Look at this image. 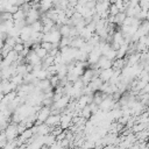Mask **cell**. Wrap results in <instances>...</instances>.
Masks as SVG:
<instances>
[{
    "instance_id": "obj_1",
    "label": "cell",
    "mask_w": 149,
    "mask_h": 149,
    "mask_svg": "<svg viewBox=\"0 0 149 149\" xmlns=\"http://www.w3.org/2000/svg\"><path fill=\"white\" fill-rule=\"evenodd\" d=\"M37 21H40V9H37L36 7H30L26 13V22L30 26Z\"/></svg>"
},
{
    "instance_id": "obj_2",
    "label": "cell",
    "mask_w": 149,
    "mask_h": 149,
    "mask_svg": "<svg viewBox=\"0 0 149 149\" xmlns=\"http://www.w3.org/2000/svg\"><path fill=\"white\" fill-rule=\"evenodd\" d=\"M17 135H19V130H17V126L16 125H9V126H7V128L5 130V136L7 139V142L14 141Z\"/></svg>"
},
{
    "instance_id": "obj_3",
    "label": "cell",
    "mask_w": 149,
    "mask_h": 149,
    "mask_svg": "<svg viewBox=\"0 0 149 149\" xmlns=\"http://www.w3.org/2000/svg\"><path fill=\"white\" fill-rule=\"evenodd\" d=\"M101 51L99 49V47H95L90 54H88V57H87V63L88 64H93V65H97V63L99 62L100 57H101Z\"/></svg>"
},
{
    "instance_id": "obj_4",
    "label": "cell",
    "mask_w": 149,
    "mask_h": 149,
    "mask_svg": "<svg viewBox=\"0 0 149 149\" xmlns=\"http://www.w3.org/2000/svg\"><path fill=\"white\" fill-rule=\"evenodd\" d=\"M26 61H27V63H28L29 65H31V66H35V65L42 64V59L36 55V52H35L33 49H30V50H29L28 55L26 56Z\"/></svg>"
},
{
    "instance_id": "obj_5",
    "label": "cell",
    "mask_w": 149,
    "mask_h": 149,
    "mask_svg": "<svg viewBox=\"0 0 149 149\" xmlns=\"http://www.w3.org/2000/svg\"><path fill=\"white\" fill-rule=\"evenodd\" d=\"M69 102H70V98L68 95H63L61 99H58L52 104V109H56V111L64 109L65 107L69 106Z\"/></svg>"
},
{
    "instance_id": "obj_6",
    "label": "cell",
    "mask_w": 149,
    "mask_h": 149,
    "mask_svg": "<svg viewBox=\"0 0 149 149\" xmlns=\"http://www.w3.org/2000/svg\"><path fill=\"white\" fill-rule=\"evenodd\" d=\"M113 65V62L107 59L105 56H101L99 62L97 63V65H94L95 69H99V70H106V69H111Z\"/></svg>"
},
{
    "instance_id": "obj_7",
    "label": "cell",
    "mask_w": 149,
    "mask_h": 149,
    "mask_svg": "<svg viewBox=\"0 0 149 149\" xmlns=\"http://www.w3.org/2000/svg\"><path fill=\"white\" fill-rule=\"evenodd\" d=\"M114 73V70L111 68V69H106V70H100V73H99V78L104 81V83H108L112 78Z\"/></svg>"
},
{
    "instance_id": "obj_8",
    "label": "cell",
    "mask_w": 149,
    "mask_h": 149,
    "mask_svg": "<svg viewBox=\"0 0 149 149\" xmlns=\"http://www.w3.org/2000/svg\"><path fill=\"white\" fill-rule=\"evenodd\" d=\"M72 115L73 114H71V113H65L64 115H62L61 116V128L62 129H65V128H68L69 127V125L71 123V121H72Z\"/></svg>"
},
{
    "instance_id": "obj_9",
    "label": "cell",
    "mask_w": 149,
    "mask_h": 149,
    "mask_svg": "<svg viewBox=\"0 0 149 149\" xmlns=\"http://www.w3.org/2000/svg\"><path fill=\"white\" fill-rule=\"evenodd\" d=\"M61 116H62V115H59V114H51V115L47 119L45 125H48L49 127H54V126H56V125H59V123H61Z\"/></svg>"
},
{
    "instance_id": "obj_10",
    "label": "cell",
    "mask_w": 149,
    "mask_h": 149,
    "mask_svg": "<svg viewBox=\"0 0 149 149\" xmlns=\"http://www.w3.org/2000/svg\"><path fill=\"white\" fill-rule=\"evenodd\" d=\"M52 6H54V2L50 0H44L38 2V8H40V12L42 13H45V12L48 13L50 9H52Z\"/></svg>"
},
{
    "instance_id": "obj_11",
    "label": "cell",
    "mask_w": 149,
    "mask_h": 149,
    "mask_svg": "<svg viewBox=\"0 0 149 149\" xmlns=\"http://www.w3.org/2000/svg\"><path fill=\"white\" fill-rule=\"evenodd\" d=\"M13 21H14V22L26 21V13L20 8L16 13H14V14H13Z\"/></svg>"
},
{
    "instance_id": "obj_12",
    "label": "cell",
    "mask_w": 149,
    "mask_h": 149,
    "mask_svg": "<svg viewBox=\"0 0 149 149\" xmlns=\"http://www.w3.org/2000/svg\"><path fill=\"white\" fill-rule=\"evenodd\" d=\"M72 26L70 24H63L59 27V33L62 35V37H69L70 36V31H71Z\"/></svg>"
},
{
    "instance_id": "obj_13",
    "label": "cell",
    "mask_w": 149,
    "mask_h": 149,
    "mask_svg": "<svg viewBox=\"0 0 149 149\" xmlns=\"http://www.w3.org/2000/svg\"><path fill=\"white\" fill-rule=\"evenodd\" d=\"M126 17H127L126 13H125V12H120L118 15L114 16V23L118 24V26H122V23H123V21L126 20Z\"/></svg>"
},
{
    "instance_id": "obj_14",
    "label": "cell",
    "mask_w": 149,
    "mask_h": 149,
    "mask_svg": "<svg viewBox=\"0 0 149 149\" xmlns=\"http://www.w3.org/2000/svg\"><path fill=\"white\" fill-rule=\"evenodd\" d=\"M6 143H7V139H6V136H5V133H2V134L0 135V149H2V148L6 146Z\"/></svg>"
}]
</instances>
